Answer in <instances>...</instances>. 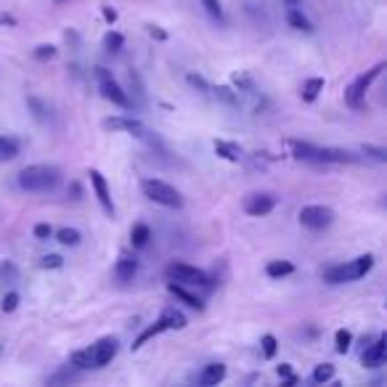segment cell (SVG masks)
Listing matches in <instances>:
<instances>
[{"mask_svg": "<svg viewBox=\"0 0 387 387\" xmlns=\"http://www.w3.org/2000/svg\"><path fill=\"white\" fill-rule=\"evenodd\" d=\"M56 239L61 241L64 247H77L82 239V234L77 228H61V231H56Z\"/></svg>", "mask_w": 387, "mask_h": 387, "instance_id": "cell-25", "label": "cell"}, {"mask_svg": "<svg viewBox=\"0 0 387 387\" xmlns=\"http://www.w3.org/2000/svg\"><path fill=\"white\" fill-rule=\"evenodd\" d=\"M226 366L223 363H207L204 369L199 372V377H197V385L202 387H213V385H220L223 379H226Z\"/></svg>", "mask_w": 387, "mask_h": 387, "instance_id": "cell-14", "label": "cell"}, {"mask_svg": "<svg viewBox=\"0 0 387 387\" xmlns=\"http://www.w3.org/2000/svg\"><path fill=\"white\" fill-rule=\"evenodd\" d=\"M266 273L271 279H284V276H292L294 273V266L289 260H271L266 266Z\"/></svg>", "mask_w": 387, "mask_h": 387, "instance_id": "cell-22", "label": "cell"}, {"mask_svg": "<svg viewBox=\"0 0 387 387\" xmlns=\"http://www.w3.org/2000/svg\"><path fill=\"white\" fill-rule=\"evenodd\" d=\"M162 321L167 324V329H186V316L181 310H165Z\"/></svg>", "mask_w": 387, "mask_h": 387, "instance_id": "cell-26", "label": "cell"}, {"mask_svg": "<svg viewBox=\"0 0 387 387\" xmlns=\"http://www.w3.org/2000/svg\"><path fill=\"white\" fill-rule=\"evenodd\" d=\"M56 54H59V48L51 45V43H45V45H38V48H35V59H38V61H48V59H54Z\"/></svg>", "mask_w": 387, "mask_h": 387, "instance_id": "cell-34", "label": "cell"}, {"mask_svg": "<svg viewBox=\"0 0 387 387\" xmlns=\"http://www.w3.org/2000/svg\"><path fill=\"white\" fill-rule=\"evenodd\" d=\"M35 236H38V239H51V236H54V228L48 226V223H38V226H35Z\"/></svg>", "mask_w": 387, "mask_h": 387, "instance_id": "cell-38", "label": "cell"}, {"mask_svg": "<svg viewBox=\"0 0 387 387\" xmlns=\"http://www.w3.org/2000/svg\"><path fill=\"white\" fill-rule=\"evenodd\" d=\"M260 347H263V358H273V356H276V350H279V342H276V337H273V334H263Z\"/></svg>", "mask_w": 387, "mask_h": 387, "instance_id": "cell-31", "label": "cell"}, {"mask_svg": "<svg viewBox=\"0 0 387 387\" xmlns=\"http://www.w3.org/2000/svg\"><path fill=\"white\" fill-rule=\"evenodd\" d=\"M3 313H14L16 308H19V294L16 292H8L6 297H3Z\"/></svg>", "mask_w": 387, "mask_h": 387, "instance_id": "cell-36", "label": "cell"}, {"mask_svg": "<svg viewBox=\"0 0 387 387\" xmlns=\"http://www.w3.org/2000/svg\"><path fill=\"white\" fill-rule=\"evenodd\" d=\"M16 157H19V144H16L14 138L0 135V162L16 160Z\"/></svg>", "mask_w": 387, "mask_h": 387, "instance_id": "cell-24", "label": "cell"}, {"mask_svg": "<svg viewBox=\"0 0 387 387\" xmlns=\"http://www.w3.org/2000/svg\"><path fill=\"white\" fill-rule=\"evenodd\" d=\"M40 266L43 268H61V266H64V260H61L59 255H48V257H43Z\"/></svg>", "mask_w": 387, "mask_h": 387, "instance_id": "cell-39", "label": "cell"}, {"mask_svg": "<svg viewBox=\"0 0 387 387\" xmlns=\"http://www.w3.org/2000/svg\"><path fill=\"white\" fill-rule=\"evenodd\" d=\"M284 385H287V387H294V385H297V377H294V374H289V377H284Z\"/></svg>", "mask_w": 387, "mask_h": 387, "instance_id": "cell-45", "label": "cell"}, {"mask_svg": "<svg viewBox=\"0 0 387 387\" xmlns=\"http://www.w3.org/2000/svg\"><path fill=\"white\" fill-rule=\"evenodd\" d=\"M385 358H387V337L385 334H379L377 340H372L366 350H363V366L366 369H379V366H385Z\"/></svg>", "mask_w": 387, "mask_h": 387, "instance_id": "cell-8", "label": "cell"}, {"mask_svg": "<svg viewBox=\"0 0 387 387\" xmlns=\"http://www.w3.org/2000/svg\"><path fill=\"white\" fill-rule=\"evenodd\" d=\"M289 149L297 160L303 162H313V165H324V154H321V146H313L308 141H289Z\"/></svg>", "mask_w": 387, "mask_h": 387, "instance_id": "cell-13", "label": "cell"}, {"mask_svg": "<svg viewBox=\"0 0 387 387\" xmlns=\"http://www.w3.org/2000/svg\"><path fill=\"white\" fill-rule=\"evenodd\" d=\"M276 372H279V377L284 379V377H289V374H292V366H289V363H281Z\"/></svg>", "mask_w": 387, "mask_h": 387, "instance_id": "cell-44", "label": "cell"}, {"mask_svg": "<svg viewBox=\"0 0 387 387\" xmlns=\"http://www.w3.org/2000/svg\"><path fill=\"white\" fill-rule=\"evenodd\" d=\"M122 45H125V38H122L120 32H107V38H104V48H107L109 54H120Z\"/></svg>", "mask_w": 387, "mask_h": 387, "instance_id": "cell-29", "label": "cell"}, {"mask_svg": "<svg viewBox=\"0 0 387 387\" xmlns=\"http://www.w3.org/2000/svg\"><path fill=\"white\" fill-rule=\"evenodd\" d=\"M188 82H191V85H194V88H197L199 93H210V88H213V85L204 80V77H199V75H194V72L188 75Z\"/></svg>", "mask_w": 387, "mask_h": 387, "instance_id": "cell-37", "label": "cell"}, {"mask_svg": "<svg viewBox=\"0 0 387 387\" xmlns=\"http://www.w3.org/2000/svg\"><path fill=\"white\" fill-rule=\"evenodd\" d=\"M382 69H385V61H379V64H374L369 72H363L358 75L356 80L350 82V88L345 91V101L350 109H363V98H366V91L372 88V82L382 75Z\"/></svg>", "mask_w": 387, "mask_h": 387, "instance_id": "cell-5", "label": "cell"}, {"mask_svg": "<svg viewBox=\"0 0 387 387\" xmlns=\"http://www.w3.org/2000/svg\"><path fill=\"white\" fill-rule=\"evenodd\" d=\"M149 239H151V231H149L146 223H135L133 231H130V244H133L135 250H141V247H146Z\"/></svg>", "mask_w": 387, "mask_h": 387, "instance_id": "cell-23", "label": "cell"}, {"mask_svg": "<svg viewBox=\"0 0 387 387\" xmlns=\"http://www.w3.org/2000/svg\"><path fill=\"white\" fill-rule=\"evenodd\" d=\"M104 128L112 130V133H130L135 138L146 135V128L138 120H130V117H109V120H104Z\"/></svg>", "mask_w": 387, "mask_h": 387, "instance_id": "cell-12", "label": "cell"}, {"mask_svg": "<svg viewBox=\"0 0 387 387\" xmlns=\"http://www.w3.org/2000/svg\"><path fill=\"white\" fill-rule=\"evenodd\" d=\"M88 175H91V186H93V191H96L98 204L104 207V213L107 215H114V202H112V191H109L107 178L98 173V170H91Z\"/></svg>", "mask_w": 387, "mask_h": 387, "instance_id": "cell-11", "label": "cell"}, {"mask_svg": "<svg viewBox=\"0 0 387 387\" xmlns=\"http://www.w3.org/2000/svg\"><path fill=\"white\" fill-rule=\"evenodd\" d=\"M324 88H326V80H324V77H310V80L303 82V91H300V96H303V101H305V104H313V101L321 96Z\"/></svg>", "mask_w": 387, "mask_h": 387, "instance_id": "cell-17", "label": "cell"}, {"mask_svg": "<svg viewBox=\"0 0 387 387\" xmlns=\"http://www.w3.org/2000/svg\"><path fill=\"white\" fill-rule=\"evenodd\" d=\"M101 14H104V19H107L109 24H114V22H117V11H114V8H112V6H104V8H101Z\"/></svg>", "mask_w": 387, "mask_h": 387, "instance_id": "cell-41", "label": "cell"}, {"mask_svg": "<svg viewBox=\"0 0 387 387\" xmlns=\"http://www.w3.org/2000/svg\"><path fill=\"white\" fill-rule=\"evenodd\" d=\"M215 93V98L218 101H223V104H228V107H236L239 104V98H236V93L228 88V85H218V88H210Z\"/></svg>", "mask_w": 387, "mask_h": 387, "instance_id": "cell-27", "label": "cell"}, {"mask_svg": "<svg viewBox=\"0 0 387 387\" xmlns=\"http://www.w3.org/2000/svg\"><path fill=\"white\" fill-rule=\"evenodd\" d=\"M117 347H120L117 337H101V340L91 347V350H93V366L96 369H101V366L112 363V358L117 356Z\"/></svg>", "mask_w": 387, "mask_h": 387, "instance_id": "cell-10", "label": "cell"}, {"mask_svg": "<svg viewBox=\"0 0 387 387\" xmlns=\"http://www.w3.org/2000/svg\"><path fill=\"white\" fill-rule=\"evenodd\" d=\"M167 289H170V294H173V297H178L181 303H186L188 308H194V310H204V300H202L199 294L188 292L183 284H178V281H170V284H167Z\"/></svg>", "mask_w": 387, "mask_h": 387, "instance_id": "cell-15", "label": "cell"}, {"mask_svg": "<svg viewBox=\"0 0 387 387\" xmlns=\"http://www.w3.org/2000/svg\"><path fill=\"white\" fill-rule=\"evenodd\" d=\"M361 151L366 154V157H374L377 162H387V149L385 146H372V144H363Z\"/></svg>", "mask_w": 387, "mask_h": 387, "instance_id": "cell-33", "label": "cell"}, {"mask_svg": "<svg viewBox=\"0 0 387 387\" xmlns=\"http://www.w3.org/2000/svg\"><path fill=\"white\" fill-rule=\"evenodd\" d=\"M69 363H72V369H77V372L96 369L93 366V350H91V347H85V350H75V353L69 356Z\"/></svg>", "mask_w": 387, "mask_h": 387, "instance_id": "cell-19", "label": "cell"}, {"mask_svg": "<svg viewBox=\"0 0 387 387\" xmlns=\"http://www.w3.org/2000/svg\"><path fill=\"white\" fill-rule=\"evenodd\" d=\"M300 223L308 231H324L334 223V210L332 207H324V204H308L300 210Z\"/></svg>", "mask_w": 387, "mask_h": 387, "instance_id": "cell-7", "label": "cell"}, {"mask_svg": "<svg viewBox=\"0 0 387 387\" xmlns=\"http://www.w3.org/2000/svg\"><path fill=\"white\" fill-rule=\"evenodd\" d=\"M284 3H287L289 8H294V6H300V0H284Z\"/></svg>", "mask_w": 387, "mask_h": 387, "instance_id": "cell-46", "label": "cell"}, {"mask_svg": "<svg viewBox=\"0 0 387 387\" xmlns=\"http://www.w3.org/2000/svg\"><path fill=\"white\" fill-rule=\"evenodd\" d=\"M27 104H29V109H32V114H35L38 120H40V122L48 120V117H45V112H48V109H45V104H43L40 98H35V96H29V98H27Z\"/></svg>", "mask_w": 387, "mask_h": 387, "instance_id": "cell-35", "label": "cell"}, {"mask_svg": "<svg viewBox=\"0 0 387 387\" xmlns=\"http://www.w3.org/2000/svg\"><path fill=\"white\" fill-rule=\"evenodd\" d=\"M141 191H144L154 204L170 207V210H181V207H183L181 191L175 186H170V183L160 181V178H144V181H141Z\"/></svg>", "mask_w": 387, "mask_h": 387, "instance_id": "cell-3", "label": "cell"}, {"mask_svg": "<svg viewBox=\"0 0 387 387\" xmlns=\"http://www.w3.org/2000/svg\"><path fill=\"white\" fill-rule=\"evenodd\" d=\"M64 3H67V0H56V6H64Z\"/></svg>", "mask_w": 387, "mask_h": 387, "instance_id": "cell-47", "label": "cell"}, {"mask_svg": "<svg viewBox=\"0 0 387 387\" xmlns=\"http://www.w3.org/2000/svg\"><path fill=\"white\" fill-rule=\"evenodd\" d=\"M332 379H334V366L332 363H319V366H316V372H313V382L324 385V382H332Z\"/></svg>", "mask_w": 387, "mask_h": 387, "instance_id": "cell-30", "label": "cell"}, {"mask_svg": "<svg viewBox=\"0 0 387 387\" xmlns=\"http://www.w3.org/2000/svg\"><path fill=\"white\" fill-rule=\"evenodd\" d=\"M135 273H138V260L130 257V255H120V260L114 266V276L120 281H133Z\"/></svg>", "mask_w": 387, "mask_h": 387, "instance_id": "cell-16", "label": "cell"}, {"mask_svg": "<svg viewBox=\"0 0 387 387\" xmlns=\"http://www.w3.org/2000/svg\"><path fill=\"white\" fill-rule=\"evenodd\" d=\"M96 80H98V91H101V96L107 98V101H112L114 107H122V109H130V96H128V91H122V85L117 80H114V75H112V69L107 67H96Z\"/></svg>", "mask_w": 387, "mask_h": 387, "instance_id": "cell-4", "label": "cell"}, {"mask_svg": "<svg viewBox=\"0 0 387 387\" xmlns=\"http://www.w3.org/2000/svg\"><path fill=\"white\" fill-rule=\"evenodd\" d=\"M16 183L24 191L45 194V191H54L61 183V170L56 165H29L16 175Z\"/></svg>", "mask_w": 387, "mask_h": 387, "instance_id": "cell-1", "label": "cell"}, {"mask_svg": "<svg viewBox=\"0 0 387 387\" xmlns=\"http://www.w3.org/2000/svg\"><path fill=\"white\" fill-rule=\"evenodd\" d=\"M287 22H289V24H292L297 32H308V35L313 32V22H310V19H308V16L303 14V11L297 8V6H294V8H289V14H287Z\"/></svg>", "mask_w": 387, "mask_h": 387, "instance_id": "cell-20", "label": "cell"}, {"mask_svg": "<svg viewBox=\"0 0 387 387\" xmlns=\"http://www.w3.org/2000/svg\"><path fill=\"white\" fill-rule=\"evenodd\" d=\"M334 345H337V353H340V356H345L347 350H350V345H353V334L347 332V329H337V334H334Z\"/></svg>", "mask_w": 387, "mask_h": 387, "instance_id": "cell-28", "label": "cell"}, {"mask_svg": "<svg viewBox=\"0 0 387 387\" xmlns=\"http://www.w3.org/2000/svg\"><path fill=\"white\" fill-rule=\"evenodd\" d=\"M162 332H167V324H165V321H162V316H160V321H154L151 326H146L144 332H141V334H138V337H135L133 350H141V347L146 345L149 340H154V337H157V334H162Z\"/></svg>", "mask_w": 387, "mask_h": 387, "instance_id": "cell-18", "label": "cell"}, {"mask_svg": "<svg viewBox=\"0 0 387 387\" xmlns=\"http://www.w3.org/2000/svg\"><path fill=\"white\" fill-rule=\"evenodd\" d=\"M3 24H6V27H16V19L11 14H0V27H3Z\"/></svg>", "mask_w": 387, "mask_h": 387, "instance_id": "cell-43", "label": "cell"}, {"mask_svg": "<svg viewBox=\"0 0 387 387\" xmlns=\"http://www.w3.org/2000/svg\"><path fill=\"white\" fill-rule=\"evenodd\" d=\"M202 6H204V11L213 16L215 22H223V6H220V0H202Z\"/></svg>", "mask_w": 387, "mask_h": 387, "instance_id": "cell-32", "label": "cell"}, {"mask_svg": "<svg viewBox=\"0 0 387 387\" xmlns=\"http://www.w3.org/2000/svg\"><path fill=\"white\" fill-rule=\"evenodd\" d=\"M215 154L226 162H239L241 149L236 144H231V141H215Z\"/></svg>", "mask_w": 387, "mask_h": 387, "instance_id": "cell-21", "label": "cell"}, {"mask_svg": "<svg viewBox=\"0 0 387 387\" xmlns=\"http://www.w3.org/2000/svg\"><path fill=\"white\" fill-rule=\"evenodd\" d=\"M167 279L178 281L183 287H210V276L202 268L186 266V263H173L167 266Z\"/></svg>", "mask_w": 387, "mask_h": 387, "instance_id": "cell-6", "label": "cell"}, {"mask_svg": "<svg viewBox=\"0 0 387 387\" xmlns=\"http://www.w3.org/2000/svg\"><path fill=\"white\" fill-rule=\"evenodd\" d=\"M374 268V255H361L350 263H342V266H334L324 273V281L329 284H347V281H358L363 279L369 271Z\"/></svg>", "mask_w": 387, "mask_h": 387, "instance_id": "cell-2", "label": "cell"}, {"mask_svg": "<svg viewBox=\"0 0 387 387\" xmlns=\"http://www.w3.org/2000/svg\"><path fill=\"white\" fill-rule=\"evenodd\" d=\"M234 82H236L239 88H247V91H252V85H250V80H247L244 75H234Z\"/></svg>", "mask_w": 387, "mask_h": 387, "instance_id": "cell-42", "label": "cell"}, {"mask_svg": "<svg viewBox=\"0 0 387 387\" xmlns=\"http://www.w3.org/2000/svg\"><path fill=\"white\" fill-rule=\"evenodd\" d=\"M146 32L151 35V38H154V40H167V32H165L162 27H157V24H149Z\"/></svg>", "mask_w": 387, "mask_h": 387, "instance_id": "cell-40", "label": "cell"}, {"mask_svg": "<svg viewBox=\"0 0 387 387\" xmlns=\"http://www.w3.org/2000/svg\"><path fill=\"white\" fill-rule=\"evenodd\" d=\"M273 207H276L273 194H250L244 199V213L252 215V218H263V215L273 213Z\"/></svg>", "mask_w": 387, "mask_h": 387, "instance_id": "cell-9", "label": "cell"}]
</instances>
